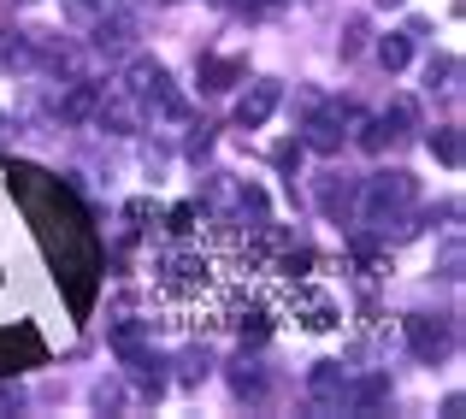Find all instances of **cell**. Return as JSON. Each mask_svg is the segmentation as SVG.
<instances>
[{
	"instance_id": "cell-1",
	"label": "cell",
	"mask_w": 466,
	"mask_h": 419,
	"mask_svg": "<svg viewBox=\"0 0 466 419\" xmlns=\"http://www.w3.org/2000/svg\"><path fill=\"white\" fill-rule=\"evenodd\" d=\"M413 195L420 189H413L408 171H378V178H366V189H360V219L378 225V230H390L401 207H413Z\"/></svg>"
},
{
	"instance_id": "cell-2",
	"label": "cell",
	"mask_w": 466,
	"mask_h": 419,
	"mask_svg": "<svg viewBox=\"0 0 466 419\" xmlns=\"http://www.w3.org/2000/svg\"><path fill=\"white\" fill-rule=\"evenodd\" d=\"M401 337H408V349L420 354L425 366H437L455 349V325H449V319H431V313H408L401 319Z\"/></svg>"
},
{
	"instance_id": "cell-3",
	"label": "cell",
	"mask_w": 466,
	"mask_h": 419,
	"mask_svg": "<svg viewBox=\"0 0 466 419\" xmlns=\"http://www.w3.org/2000/svg\"><path fill=\"white\" fill-rule=\"evenodd\" d=\"M308 396H313V414H342L349 408V378H342L337 361H319L308 373Z\"/></svg>"
},
{
	"instance_id": "cell-4",
	"label": "cell",
	"mask_w": 466,
	"mask_h": 419,
	"mask_svg": "<svg viewBox=\"0 0 466 419\" xmlns=\"http://www.w3.org/2000/svg\"><path fill=\"white\" fill-rule=\"evenodd\" d=\"M278 101H284V89H278V83H248V95L237 101V125L242 130H260L266 118L278 113Z\"/></svg>"
},
{
	"instance_id": "cell-5",
	"label": "cell",
	"mask_w": 466,
	"mask_h": 419,
	"mask_svg": "<svg viewBox=\"0 0 466 419\" xmlns=\"http://www.w3.org/2000/svg\"><path fill=\"white\" fill-rule=\"evenodd\" d=\"M95 47H101V54L137 47V18H130V12H101V18H95Z\"/></svg>"
},
{
	"instance_id": "cell-6",
	"label": "cell",
	"mask_w": 466,
	"mask_h": 419,
	"mask_svg": "<svg viewBox=\"0 0 466 419\" xmlns=\"http://www.w3.org/2000/svg\"><path fill=\"white\" fill-rule=\"evenodd\" d=\"M95 107H101V83L71 77V83H66V95H59V118H66V125H89Z\"/></svg>"
},
{
	"instance_id": "cell-7",
	"label": "cell",
	"mask_w": 466,
	"mask_h": 419,
	"mask_svg": "<svg viewBox=\"0 0 466 419\" xmlns=\"http://www.w3.org/2000/svg\"><path fill=\"white\" fill-rule=\"evenodd\" d=\"M125 95H137V101H154L159 89H171V77H166V66L159 59H130V71H125V83H118Z\"/></svg>"
},
{
	"instance_id": "cell-8",
	"label": "cell",
	"mask_w": 466,
	"mask_h": 419,
	"mask_svg": "<svg viewBox=\"0 0 466 419\" xmlns=\"http://www.w3.org/2000/svg\"><path fill=\"white\" fill-rule=\"evenodd\" d=\"M354 107H330V113H319V118H308V148H319V154H337L342 148V118H349Z\"/></svg>"
},
{
	"instance_id": "cell-9",
	"label": "cell",
	"mask_w": 466,
	"mask_h": 419,
	"mask_svg": "<svg viewBox=\"0 0 466 419\" xmlns=\"http://www.w3.org/2000/svg\"><path fill=\"white\" fill-rule=\"evenodd\" d=\"M230 390H237V402H254V408L272 396V384H266L260 361H237V366H230Z\"/></svg>"
},
{
	"instance_id": "cell-10",
	"label": "cell",
	"mask_w": 466,
	"mask_h": 419,
	"mask_svg": "<svg viewBox=\"0 0 466 419\" xmlns=\"http://www.w3.org/2000/svg\"><path fill=\"white\" fill-rule=\"evenodd\" d=\"M390 402V378L384 373H372V378H360V384L349 390V408H360V414H372V408H384Z\"/></svg>"
},
{
	"instance_id": "cell-11",
	"label": "cell",
	"mask_w": 466,
	"mask_h": 419,
	"mask_svg": "<svg viewBox=\"0 0 466 419\" xmlns=\"http://www.w3.org/2000/svg\"><path fill=\"white\" fill-rule=\"evenodd\" d=\"M319 207H325L330 219H342V213H349V207H354V183H342L337 171H330V178L319 183Z\"/></svg>"
},
{
	"instance_id": "cell-12",
	"label": "cell",
	"mask_w": 466,
	"mask_h": 419,
	"mask_svg": "<svg viewBox=\"0 0 466 419\" xmlns=\"http://www.w3.org/2000/svg\"><path fill=\"white\" fill-rule=\"evenodd\" d=\"M455 77H461V59L455 54H443V59L425 66V89H431V95H455Z\"/></svg>"
},
{
	"instance_id": "cell-13",
	"label": "cell",
	"mask_w": 466,
	"mask_h": 419,
	"mask_svg": "<svg viewBox=\"0 0 466 419\" xmlns=\"http://www.w3.org/2000/svg\"><path fill=\"white\" fill-rule=\"evenodd\" d=\"M408 59H413V42H408V36H384V42H378V66H384V71H401Z\"/></svg>"
},
{
	"instance_id": "cell-14",
	"label": "cell",
	"mask_w": 466,
	"mask_h": 419,
	"mask_svg": "<svg viewBox=\"0 0 466 419\" xmlns=\"http://www.w3.org/2000/svg\"><path fill=\"white\" fill-rule=\"evenodd\" d=\"M431 154L443 159V166H461V130L455 125H437L431 130Z\"/></svg>"
},
{
	"instance_id": "cell-15",
	"label": "cell",
	"mask_w": 466,
	"mask_h": 419,
	"mask_svg": "<svg viewBox=\"0 0 466 419\" xmlns=\"http://www.w3.org/2000/svg\"><path fill=\"white\" fill-rule=\"evenodd\" d=\"M237 71L242 66H230V59H201V89H230Z\"/></svg>"
},
{
	"instance_id": "cell-16",
	"label": "cell",
	"mask_w": 466,
	"mask_h": 419,
	"mask_svg": "<svg viewBox=\"0 0 466 419\" xmlns=\"http://www.w3.org/2000/svg\"><path fill=\"white\" fill-rule=\"evenodd\" d=\"M384 142H396V130H390L384 118H372V125H360V148H366V154H384Z\"/></svg>"
},
{
	"instance_id": "cell-17",
	"label": "cell",
	"mask_w": 466,
	"mask_h": 419,
	"mask_svg": "<svg viewBox=\"0 0 466 419\" xmlns=\"http://www.w3.org/2000/svg\"><path fill=\"white\" fill-rule=\"evenodd\" d=\"M71 24H95V18H101V12H113V0H71Z\"/></svg>"
},
{
	"instance_id": "cell-18",
	"label": "cell",
	"mask_w": 466,
	"mask_h": 419,
	"mask_svg": "<svg viewBox=\"0 0 466 419\" xmlns=\"http://www.w3.org/2000/svg\"><path fill=\"white\" fill-rule=\"evenodd\" d=\"M366 47V18H349L342 24V59H354Z\"/></svg>"
},
{
	"instance_id": "cell-19",
	"label": "cell",
	"mask_w": 466,
	"mask_h": 419,
	"mask_svg": "<svg viewBox=\"0 0 466 419\" xmlns=\"http://www.w3.org/2000/svg\"><path fill=\"white\" fill-rule=\"evenodd\" d=\"M95 402H101V408H125V384H95Z\"/></svg>"
},
{
	"instance_id": "cell-20",
	"label": "cell",
	"mask_w": 466,
	"mask_h": 419,
	"mask_svg": "<svg viewBox=\"0 0 466 419\" xmlns=\"http://www.w3.org/2000/svg\"><path fill=\"white\" fill-rule=\"evenodd\" d=\"M18 408H24V390L6 378V384H0V414H18Z\"/></svg>"
},
{
	"instance_id": "cell-21",
	"label": "cell",
	"mask_w": 466,
	"mask_h": 419,
	"mask_svg": "<svg viewBox=\"0 0 466 419\" xmlns=\"http://www.w3.org/2000/svg\"><path fill=\"white\" fill-rule=\"evenodd\" d=\"M207 148H213V125H201V130H195V137H189V159H201Z\"/></svg>"
},
{
	"instance_id": "cell-22",
	"label": "cell",
	"mask_w": 466,
	"mask_h": 419,
	"mask_svg": "<svg viewBox=\"0 0 466 419\" xmlns=\"http://www.w3.org/2000/svg\"><path fill=\"white\" fill-rule=\"evenodd\" d=\"M443 278H461V242H449V249H443Z\"/></svg>"
},
{
	"instance_id": "cell-23",
	"label": "cell",
	"mask_w": 466,
	"mask_h": 419,
	"mask_svg": "<svg viewBox=\"0 0 466 419\" xmlns=\"http://www.w3.org/2000/svg\"><path fill=\"white\" fill-rule=\"evenodd\" d=\"M378 6H401V0H378Z\"/></svg>"
},
{
	"instance_id": "cell-24",
	"label": "cell",
	"mask_w": 466,
	"mask_h": 419,
	"mask_svg": "<svg viewBox=\"0 0 466 419\" xmlns=\"http://www.w3.org/2000/svg\"><path fill=\"white\" fill-rule=\"evenodd\" d=\"M0 130H6V113H0Z\"/></svg>"
}]
</instances>
